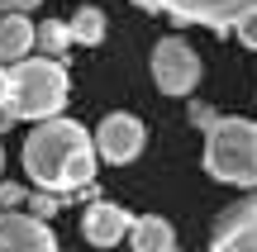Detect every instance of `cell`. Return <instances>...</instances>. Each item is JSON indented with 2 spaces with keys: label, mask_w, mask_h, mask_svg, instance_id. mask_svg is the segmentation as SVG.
<instances>
[{
  "label": "cell",
  "mask_w": 257,
  "mask_h": 252,
  "mask_svg": "<svg viewBox=\"0 0 257 252\" xmlns=\"http://www.w3.org/2000/svg\"><path fill=\"white\" fill-rule=\"evenodd\" d=\"M95 133H86L76 119H43L24 138V171L38 190H76L95 181Z\"/></svg>",
  "instance_id": "cell-1"
},
{
  "label": "cell",
  "mask_w": 257,
  "mask_h": 252,
  "mask_svg": "<svg viewBox=\"0 0 257 252\" xmlns=\"http://www.w3.org/2000/svg\"><path fill=\"white\" fill-rule=\"evenodd\" d=\"M62 105H67V72L57 57L38 53L10 67V110L19 119H34V124L57 119Z\"/></svg>",
  "instance_id": "cell-2"
},
{
  "label": "cell",
  "mask_w": 257,
  "mask_h": 252,
  "mask_svg": "<svg viewBox=\"0 0 257 252\" xmlns=\"http://www.w3.org/2000/svg\"><path fill=\"white\" fill-rule=\"evenodd\" d=\"M205 171L229 186H257V124L252 119H219L205 133Z\"/></svg>",
  "instance_id": "cell-3"
},
{
  "label": "cell",
  "mask_w": 257,
  "mask_h": 252,
  "mask_svg": "<svg viewBox=\"0 0 257 252\" xmlns=\"http://www.w3.org/2000/svg\"><path fill=\"white\" fill-rule=\"evenodd\" d=\"M148 67H153V81L162 95H191L200 86V57H195V48L186 38H162L153 48Z\"/></svg>",
  "instance_id": "cell-4"
},
{
  "label": "cell",
  "mask_w": 257,
  "mask_h": 252,
  "mask_svg": "<svg viewBox=\"0 0 257 252\" xmlns=\"http://www.w3.org/2000/svg\"><path fill=\"white\" fill-rule=\"evenodd\" d=\"M210 252H257V190L219 214L210 233Z\"/></svg>",
  "instance_id": "cell-5"
},
{
  "label": "cell",
  "mask_w": 257,
  "mask_h": 252,
  "mask_svg": "<svg viewBox=\"0 0 257 252\" xmlns=\"http://www.w3.org/2000/svg\"><path fill=\"white\" fill-rule=\"evenodd\" d=\"M95 148H100V162L124 167L143 152V124L134 114H105L100 129H95Z\"/></svg>",
  "instance_id": "cell-6"
},
{
  "label": "cell",
  "mask_w": 257,
  "mask_h": 252,
  "mask_svg": "<svg viewBox=\"0 0 257 252\" xmlns=\"http://www.w3.org/2000/svg\"><path fill=\"white\" fill-rule=\"evenodd\" d=\"M162 10H172L176 19H191V24H210V29H233L248 10H257V0H157Z\"/></svg>",
  "instance_id": "cell-7"
},
{
  "label": "cell",
  "mask_w": 257,
  "mask_h": 252,
  "mask_svg": "<svg viewBox=\"0 0 257 252\" xmlns=\"http://www.w3.org/2000/svg\"><path fill=\"white\" fill-rule=\"evenodd\" d=\"M128 228H134V214H128L124 205H114V200H95V205H86V214H81V238L91 247L124 243Z\"/></svg>",
  "instance_id": "cell-8"
},
{
  "label": "cell",
  "mask_w": 257,
  "mask_h": 252,
  "mask_svg": "<svg viewBox=\"0 0 257 252\" xmlns=\"http://www.w3.org/2000/svg\"><path fill=\"white\" fill-rule=\"evenodd\" d=\"M0 252H57V238L38 214H5L0 219Z\"/></svg>",
  "instance_id": "cell-9"
},
{
  "label": "cell",
  "mask_w": 257,
  "mask_h": 252,
  "mask_svg": "<svg viewBox=\"0 0 257 252\" xmlns=\"http://www.w3.org/2000/svg\"><path fill=\"white\" fill-rule=\"evenodd\" d=\"M38 43V24L24 15H0V62H24Z\"/></svg>",
  "instance_id": "cell-10"
},
{
  "label": "cell",
  "mask_w": 257,
  "mask_h": 252,
  "mask_svg": "<svg viewBox=\"0 0 257 252\" xmlns=\"http://www.w3.org/2000/svg\"><path fill=\"white\" fill-rule=\"evenodd\" d=\"M128 247L134 252H172L176 233H172V224H167L162 214H143V219H134V228H128Z\"/></svg>",
  "instance_id": "cell-11"
},
{
  "label": "cell",
  "mask_w": 257,
  "mask_h": 252,
  "mask_svg": "<svg viewBox=\"0 0 257 252\" xmlns=\"http://www.w3.org/2000/svg\"><path fill=\"white\" fill-rule=\"evenodd\" d=\"M72 38H76V43H86V48H95L105 38V15L95 5H81V10H76V19H72Z\"/></svg>",
  "instance_id": "cell-12"
},
{
  "label": "cell",
  "mask_w": 257,
  "mask_h": 252,
  "mask_svg": "<svg viewBox=\"0 0 257 252\" xmlns=\"http://www.w3.org/2000/svg\"><path fill=\"white\" fill-rule=\"evenodd\" d=\"M67 43H76L72 24H62V19H43V24H38V48H43L48 57H62Z\"/></svg>",
  "instance_id": "cell-13"
},
{
  "label": "cell",
  "mask_w": 257,
  "mask_h": 252,
  "mask_svg": "<svg viewBox=\"0 0 257 252\" xmlns=\"http://www.w3.org/2000/svg\"><path fill=\"white\" fill-rule=\"evenodd\" d=\"M233 29H238L243 48H257V10H248V15H243V19H238V24H233Z\"/></svg>",
  "instance_id": "cell-14"
},
{
  "label": "cell",
  "mask_w": 257,
  "mask_h": 252,
  "mask_svg": "<svg viewBox=\"0 0 257 252\" xmlns=\"http://www.w3.org/2000/svg\"><path fill=\"white\" fill-rule=\"evenodd\" d=\"M191 119H195V124H200V129H205V133H210V129H214V124H219V119H214V114H210V110H205V105H195V110H191Z\"/></svg>",
  "instance_id": "cell-15"
},
{
  "label": "cell",
  "mask_w": 257,
  "mask_h": 252,
  "mask_svg": "<svg viewBox=\"0 0 257 252\" xmlns=\"http://www.w3.org/2000/svg\"><path fill=\"white\" fill-rule=\"evenodd\" d=\"M0 105H10V67H0Z\"/></svg>",
  "instance_id": "cell-16"
},
{
  "label": "cell",
  "mask_w": 257,
  "mask_h": 252,
  "mask_svg": "<svg viewBox=\"0 0 257 252\" xmlns=\"http://www.w3.org/2000/svg\"><path fill=\"white\" fill-rule=\"evenodd\" d=\"M15 119H19V114H15V110H10V105H0V133H5V129H10V124H15Z\"/></svg>",
  "instance_id": "cell-17"
},
{
  "label": "cell",
  "mask_w": 257,
  "mask_h": 252,
  "mask_svg": "<svg viewBox=\"0 0 257 252\" xmlns=\"http://www.w3.org/2000/svg\"><path fill=\"white\" fill-rule=\"evenodd\" d=\"M0 167H5V148H0Z\"/></svg>",
  "instance_id": "cell-18"
},
{
  "label": "cell",
  "mask_w": 257,
  "mask_h": 252,
  "mask_svg": "<svg viewBox=\"0 0 257 252\" xmlns=\"http://www.w3.org/2000/svg\"><path fill=\"white\" fill-rule=\"evenodd\" d=\"M0 219H5V214H0Z\"/></svg>",
  "instance_id": "cell-19"
}]
</instances>
